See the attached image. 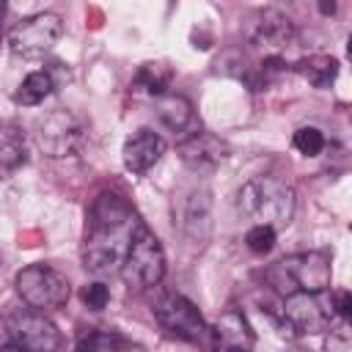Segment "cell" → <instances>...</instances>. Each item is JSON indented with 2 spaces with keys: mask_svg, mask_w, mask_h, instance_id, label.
Returning a JSON list of instances; mask_svg holds the SVG:
<instances>
[{
  "mask_svg": "<svg viewBox=\"0 0 352 352\" xmlns=\"http://www.w3.org/2000/svg\"><path fill=\"white\" fill-rule=\"evenodd\" d=\"M154 116L157 121L170 129V132H184L190 129L192 124V104L179 96V94H162L157 102H154Z\"/></svg>",
  "mask_w": 352,
  "mask_h": 352,
  "instance_id": "e0dca14e",
  "label": "cell"
},
{
  "mask_svg": "<svg viewBox=\"0 0 352 352\" xmlns=\"http://www.w3.org/2000/svg\"><path fill=\"white\" fill-rule=\"evenodd\" d=\"M118 352H146V349H140V346H129V344H124Z\"/></svg>",
  "mask_w": 352,
  "mask_h": 352,
  "instance_id": "4316f807",
  "label": "cell"
},
{
  "mask_svg": "<svg viewBox=\"0 0 352 352\" xmlns=\"http://www.w3.org/2000/svg\"><path fill=\"white\" fill-rule=\"evenodd\" d=\"M245 36L253 47H261L264 58H267V55H280L292 44L294 28H292V19L286 14H280L275 8H264L248 19Z\"/></svg>",
  "mask_w": 352,
  "mask_h": 352,
  "instance_id": "8fae6325",
  "label": "cell"
},
{
  "mask_svg": "<svg viewBox=\"0 0 352 352\" xmlns=\"http://www.w3.org/2000/svg\"><path fill=\"white\" fill-rule=\"evenodd\" d=\"M324 352H352V336H349L346 319H341L338 327H330V338L324 344Z\"/></svg>",
  "mask_w": 352,
  "mask_h": 352,
  "instance_id": "d4e9b609",
  "label": "cell"
},
{
  "mask_svg": "<svg viewBox=\"0 0 352 352\" xmlns=\"http://www.w3.org/2000/svg\"><path fill=\"white\" fill-rule=\"evenodd\" d=\"M3 336L11 352H55L60 346L58 327L33 308H16L3 319Z\"/></svg>",
  "mask_w": 352,
  "mask_h": 352,
  "instance_id": "8992f818",
  "label": "cell"
},
{
  "mask_svg": "<svg viewBox=\"0 0 352 352\" xmlns=\"http://www.w3.org/2000/svg\"><path fill=\"white\" fill-rule=\"evenodd\" d=\"M82 302L91 308V311H102L107 302H110V289L104 286V283H88V286H82Z\"/></svg>",
  "mask_w": 352,
  "mask_h": 352,
  "instance_id": "cb8c5ba5",
  "label": "cell"
},
{
  "mask_svg": "<svg viewBox=\"0 0 352 352\" xmlns=\"http://www.w3.org/2000/svg\"><path fill=\"white\" fill-rule=\"evenodd\" d=\"M173 80V69L168 63H160V60H148L143 63L138 72H135V80H132V88L138 94H146L151 99H160L162 94H168V85Z\"/></svg>",
  "mask_w": 352,
  "mask_h": 352,
  "instance_id": "d6986e66",
  "label": "cell"
},
{
  "mask_svg": "<svg viewBox=\"0 0 352 352\" xmlns=\"http://www.w3.org/2000/svg\"><path fill=\"white\" fill-rule=\"evenodd\" d=\"M292 146L305 157H316L324 148V135L316 126H300L292 138Z\"/></svg>",
  "mask_w": 352,
  "mask_h": 352,
  "instance_id": "7402d4cb",
  "label": "cell"
},
{
  "mask_svg": "<svg viewBox=\"0 0 352 352\" xmlns=\"http://www.w3.org/2000/svg\"><path fill=\"white\" fill-rule=\"evenodd\" d=\"M275 236H278V231L270 228V226H250L248 234H245V245H248V250L264 256L275 248Z\"/></svg>",
  "mask_w": 352,
  "mask_h": 352,
  "instance_id": "603a6c76",
  "label": "cell"
},
{
  "mask_svg": "<svg viewBox=\"0 0 352 352\" xmlns=\"http://www.w3.org/2000/svg\"><path fill=\"white\" fill-rule=\"evenodd\" d=\"M60 33H63L60 16L52 11H41V14L25 16L8 30V50L16 58L36 60V58H44L58 44Z\"/></svg>",
  "mask_w": 352,
  "mask_h": 352,
  "instance_id": "52a82bcc",
  "label": "cell"
},
{
  "mask_svg": "<svg viewBox=\"0 0 352 352\" xmlns=\"http://www.w3.org/2000/svg\"><path fill=\"white\" fill-rule=\"evenodd\" d=\"M154 316L157 322L162 324V330H168L173 338L179 341H201L204 333H206V324H204V316L201 311L195 308L192 300H187L184 294L179 292H165L157 297L154 302Z\"/></svg>",
  "mask_w": 352,
  "mask_h": 352,
  "instance_id": "9c48e42d",
  "label": "cell"
},
{
  "mask_svg": "<svg viewBox=\"0 0 352 352\" xmlns=\"http://www.w3.org/2000/svg\"><path fill=\"white\" fill-rule=\"evenodd\" d=\"M333 308H336V316L349 319V314H352V297H349V292H336L333 294Z\"/></svg>",
  "mask_w": 352,
  "mask_h": 352,
  "instance_id": "484cf974",
  "label": "cell"
},
{
  "mask_svg": "<svg viewBox=\"0 0 352 352\" xmlns=\"http://www.w3.org/2000/svg\"><path fill=\"white\" fill-rule=\"evenodd\" d=\"M236 209L242 217L253 220V226H270L278 231L294 217V192L289 184L272 176H258L239 187Z\"/></svg>",
  "mask_w": 352,
  "mask_h": 352,
  "instance_id": "7a4b0ae2",
  "label": "cell"
},
{
  "mask_svg": "<svg viewBox=\"0 0 352 352\" xmlns=\"http://www.w3.org/2000/svg\"><path fill=\"white\" fill-rule=\"evenodd\" d=\"M165 151V140L154 132V129H135L126 140H124V148H121V160H124V168L132 170V173H146L148 168H154L160 162Z\"/></svg>",
  "mask_w": 352,
  "mask_h": 352,
  "instance_id": "4fadbf2b",
  "label": "cell"
},
{
  "mask_svg": "<svg viewBox=\"0 0 352 352\" xmlns=\"http://www.w3.org/2000/svg\"><path fill=\"white\" fill-rule=\"evenodd\" d=\"M118 275L124 278V283L129 289H148V286H157L165 275V253H162V245L160 239L154 236V231L140 223L126 253H124V261H121V270Z\"/></svg>",
  "mask_w": 352,
  "mask_h": 352,
  "instance_id": "277c9868",
  "label": "cell"
},
{
  "mask_svg": "<svg viewBox=\"0 0 352 352\" xmlns=\"http://www.w3.org/2000/svg\"><path fill=\"white\" fill-rule=\"evenodd\" d=\"M176 154L182 157L184 165H190L195 170H209L220 160H226L228 146H226V140H220L212 132H192L190 138H184L176 146Z\"/></svg>",
  "mask_w": 352,
  "mask_h": 352,
  "instance_id": "5bb4252c",
  "label": "cell"
},
{
  "mask_svg": "<svg viewBox=\"0 0 352 352\" xmlns=\"http://www.w3.org/2000/svg\"><path fill=\"white\" fill-rule=\"evenodd\" d=\"M55 85H58V80L52 77V72H50V69L30 72V74L19 82V88H16V94H14V99H16V104L33 107V104H41V102L55 91Z\"/></svg>",
  "mask_w": 352,
  "mask_h": 352,
  "instance_id": "ffe728a7",
  "label": "cell"
},
{
  "mask_svg": "<svg viewBox=\"0 0 352 352\" xmlns=\"http://www.w3.org/2000/svg\"><path fill=\"white\" fill-rule=\"evenodd\" d=\"M283 322L302 336L324 333L336 322V308H333V294L327 292H294L286 294L283 302Z\"/></svg>",
  "mask_w": 352,
  "mask_h": 352,
  "instance_id": "ba28073f",
  "label": "cell"
},
{
  "mask_svg": "<svg viewBox=\"0 0 352 352\" xmlns=\"http://www.w3.org/2000/svg\"><path fill=\"white\" fill-rule=\"evenodd\" d=\"M270 278L286 294H294V292H327L330 278H333L330 253L305 250V253L286 256L270 270Z\"/></svg>",
  "mask_w": 352,
  "mask_h": 352,
  "instance_id": "3957f363",
  "label": "cell"
},
{
  "mask_svg": "<svg viewBox=\"0 0 352 352\" xmlns=\"http://www.w3.org/2000/svg\"><path fill=\"white\" fill-rule=\"evenodd\" d=\"M143 220L118 192L96 195L88 212V231L82 245V264L88 272L104 278L121 270L124 253Z\"/></svg>",
  "mask_w": 352,
  "mask_h": 352,
  "instance_id": "6da1fadb",
  "label": "cell"
},
{
  "mask_svg": "<svg viewBox=\"0 0 352 352\" xmlns=\"http://www.w3.org/2000/svg\"><path fill=\"white\" fill-rule=\"evenodd\" d=\"M182 228L192 242H204L212 228V201L209 190H195L187 195L182 209Z\"/></svg>",
  "mask_w": 352,
  "mask_h": 352,
  "instance_id": "9a60e30c",
  "label": "cell"
},
{
  "mask_svg": "<svg viewBox=\"0 0 352 352\" xmlns=\"http://www.w3.org/2000/svg\"><path fill=\"white\" fill-rule=\"evenodd\" d=\"M36 138H38V146L47 157H55V160L74 157L85 146V126H82L80 116L60 107L38 124Z\"/></svg>",
  "mask_w": 352,
  "mask_h": 352,
  "instance_id": "30bf717a",
  "label": "cell"
},
{
  "mask_svg": "<svg viewBox=\"0 0 352 352\" xmlns=\"http://www.w3.org/2000/svg\"><path fill=\"white\" fill-rule=\"evenodd\" d=\"M126 341L113 330H88L80 336L74 352H118Z\"/></svg>",
  "mask_w": 352,
  "mask_h": 352,
  "instance_id": "44dd1931",
  "label": "cell"
},
{
  "mask_svg": "<svg viewBox=\"0 0 352 352\" xmlns=\"http://www.w3.org/2000/svg\"><path fill=\"white\" fill-rule=\"evenodd\" d=\"M14 283H16V294L22 297V302L41 314L66 305V300L72 294L69 278L50 264H30V267L19 270Z\"/></svg>",
  "mask_w": 352,
  "mask_h": 352,
  "instance_id": "5b68a950",
  "label": "cell"
},
{
  "mask_svg": "<svg viewBox=\"0 0 352 352\" xmlns=\"http://www.w3.org/2000/svg\"><path fill=\"white\" fill-rule=\"evenodd\" d=\"M294 72L311 82L314 88H330L338 77V60L333 55H324V52H314V55H305L294 63Z\"/></svg>",
  "mask_w": 352,
  "mask_h": 352,
  "instance_id": "ac0fdd59",
  "label": "cell"
},
{
  "mask_svg": "<svg viewBox=\"0 0 352 352\" xmlns=\"http://www.w3.org/2000/svg\"><path fill=\"white\" fill-rule=\"evenodd\" d=\"M253 346L256 333L242 311L228 308L212 324V352H253Z\"/></svg>",
  "mask_w": 352,
  "mask_h": 352,
  "instance_id": "7c38bea8",
  "label": "cell"
},
{
  "mask_svg": "<svg viewBox=\"0 0 352 352\" xmlns=\"http://www.w3.org/2000/svg\"><path fill=\"white\" fill-rule=\"evenodd\" d=\"M25 132L16 121L0 118V182L25 165Z\"/></svg>",
  "mask_w": 352,
  "mask_h": 352,
  "instance_id": "2e32d148",
  "label": "cell"
}]
</instances>
